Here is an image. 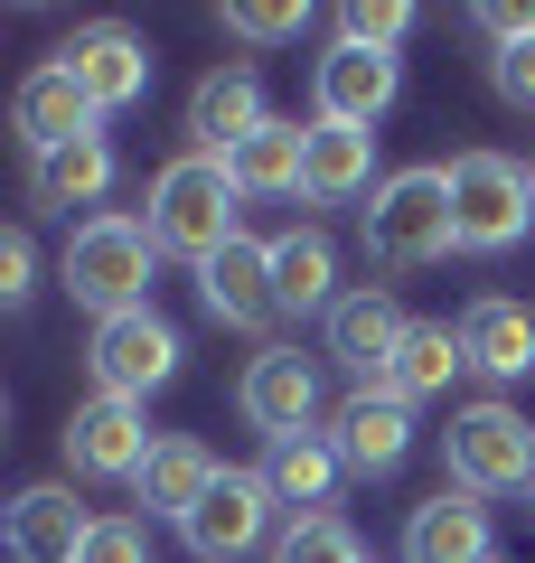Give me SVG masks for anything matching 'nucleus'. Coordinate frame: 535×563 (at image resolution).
<instances>
[{"label": "nucleus", "instance_id": "obj_1", "mask_svg": "<svg viewBox=\"0 0 535 563\" xmlns=\"http://www.w3.org/2000/svg\"><path fill=\"white\" fill-rule=\"evenodd\" d=\"M236 207H244L236 169L207 161V151H178V161L151 179V217H141V225H151L160 254H178V263H217L226 244H236Z\"/></svg>", "mask_w": 535, "mask_h": 563}, {"label": "nucleus", "instance_id": "obj_2", "mask_svg": "<svg viewBox=\"0 0 535 563\" xmlns=\"http://www.w3.org/2000/svg\"><path fill=\"white\" fill-rule=\"evenodd\" d=\"M151 225L141 217H85L66 235V291H76L95 320H122V310H151Z\"/></svg>", "mask_w": 535, "mask_h": 563}, {"label": "nucleus", "instance_id": "obj_3", "mask_svg": "<svg viewBox=\"0 0 535 563\" xmlns=\"http://www.w3.org/2000/svg\"><path fill=\"white\" fill-rule=\"evenodd\" d=\"M460 244V217H451V169H395L367 207V254L385 273H414V263H441Z\"/></svg>", "mask_w": 535, "mask_h": 563}, {"label": "nucleus", "instance_id": "obj_4", "mask_svg": "<svg viewBox=\"0 0 535 563\" xmlns=\"http://www.w3.org/2000/svg\"><path fill=\"white\" fill-rule=\"evenodd\" d=\"M441 451H451V479L470 488V498H498V488H535V422L516 413V404H460L451 432H441Z\"/></svg>", "mask_w": 535, "mask_h": 563}, {"label": "nucleus", "instance_id": "obj_5", "mask_svg": "<svg viewBox=\"0 0 535 563\" xmlns=\"http://www.w3.org/2000/svg\"><path fill=\"white\" fill-rule=\"evenodd\" d=\"M451 217H460V254H507L535 217V179L507 151H460L451 161Z\"/></svg>", "mask_w": 535, "mask_h": 563}, {"label": "nucleus", "instance_id": "obj_6", "mask_svg": "<svg viewBox=\"0 0 535 563\" xmlns=\"http://www.w3.org/2000/svg\"><path fill=\"white\" fill-rule=\"evenodd\" d=\"M273 507L282 498H273L263 470H217V488L178 517V536H188V554H198V563H236V554H254V544H263Z\"/></svg>", "mask_w": 535, "mask_h": 563}, {"label": "nucleus", "instance_id": "obj_7", "mask_svg": "<svg viewBox=\"0 0 535 563\" xmlns=\"http://www.w3.org/2000/svg\"><path fill=\"white\" fill-rule=\"evenodd\" d=\"M85 366H95V395L141 404L151 385H170V366H178V329L160 320V310H122V320H95V347H85Z\"/></svg>", "mask_w": 535, "mask_h": 563}, {"label": "nucleus", "instance_id": "obj_8", "mask_svg": "<svg viewBox=\"0 0 535 563\" xmlns=\"http://www.w3.org/2000/svg\"><path fill=\"white\" fill-rule=\"evenodd\" d=\"M151 442H160L151 413L122 404V395H95V404L66 413V470H76V479H141Z\"/></svg>", "mask_w": 535, "mask_h": 563}, {"label": "nucleus", "instance_id": "obj_9", "mask_svg": "<svg viewBox=\"0 0 535 563\" xmlns=\"http://www.w3.org/2000/svg\"><path fill=\"white\" fill-rule=\"evenodd\" d=\"M236 404H244V422H254V432H273V442H301V432L319 422V366L301 357V347H263V357L244 366Z\"/></svg>", "mask_w": 535, "mask_h": 563}, {"label": "nucleus", "instance_id": "obj_10", "mask_svg": "<svg viewBox=\"0 0 535 563\" xmlns=\"http://www.w3.org/2000/svg\"><path fill=\"white\" fill-rule=\"evenodd\" d=\"M57 66L85 85V103H95V113H122V103L151 95V47H141L132 29H113V20L76 29V38L57 47Z\"/></svg>", "mask_w": 535, "mask_h": 563}, {"label": "nucleus", "instance_id": "obj_11", "mask_svg": "<svg viewBox=\"0 0 535 563\" xmlns=\"http://www.w3.org/2000/svg\"><path fill=\"white\" fill-rule=\"evenodd\" d=\"M404 329H414V320L395 310V291H385V282H357V291H338V310H329V357L348 366V376L385 385V366H395Z\"/></svg>", "mask_w": 535, "mask_h": 563}, {"label": "nucleus", "instance_id": "obj_12", "mask_svg": "<svg viewBox=\"0 0 535 563\" xmlns=\"http://www.w3.org/2000/svg\"><path fill=\"white\" fill-rule=\"evenodd\" d=\"M404 66L385 57V47H348L338 38L329 57L310 66V95H319V122H357V132H376V113L395 103Z\"/></svg>", "mask_w": 535, "mask_h": 563}, {"label": "nucleus", "instance_id": "obj_13", "mask_svg": "<svg viewBox=\"0 0 535 563\" xmlns=\"http://www.w3.org/2000/svg\"><path fill=\"white\" fill-rule=\"evenodd\" d=\"M263 122H273V113H263V76H254V66H217V76H198V95H188V151L236 161Z\"/></svg>", "mask_w": 535, "mask_h": 563}, {"label": "nucleus", "instance_id": "obj_14", "mask_svg": "<svg viewBox=\"0 0 535 563\" xmlns=\"http://www.w3.org/2000/svg\"><path fill=\"white\" fill-rule=\"evenodd\" d=\"M95 122H103V113L85 103V85L66 76L57 57H47V66H29V76H20V95H10V132L29 141V161H47V151H66V141H85Z\"/></svg>", "mask_w": 535, "mask_h": 563}, {"label": "nucleus", "instance_id": "obj_15", "mask_svg": "<svg viewBox=\"0 0 535 563\" xmlns=\"http://www.w3.org/2000/svg\"><path fill=\"white\" fill-rule=\"evenodd\" d=\"M404 563H498V526L470 488H441L404 517Z\"/></svg>", "mask_w": 535, "mask_h": 563}, {"label": "nucleus", "instance_id": "obj_16", "mask_svg": "<svg viewBox=\"0 0 535 563\" xmlns=\"http://www.w3.org/2000/svg\"><path fill=\"white\" fill-rule=\"evenodd\" d=\"M0 536H10V563H76L85 536H95V517L76 507V488H20L10 498V517H0Z\"/></svg>", "mask_w": 535, "mask_h": 563}, {"label": "nucleus", "instance_id": "obj_17", "mask_svg": "<svg viewBox=\"0 0 535 563\" xmlns=\"http://www.w3.org/2000/svg\"><path fill=\"white\" fill-rule=\"evenodd\" d=\"M329 442H338V461L348 470H395L404 451H414V404L404 395H385V385H357L348 404H338V422H329Z\"/></svg>", "mask_w": 535, "mask_h": 563}, {"label": "nucleus", "instance_id": "obj_18", "mask_svg": "<svg viewBox=\"0 0 535 563\" xmlns=\"http://www.w3.org/2000/svg\"><path fill=\"white\" fill-rule=\"evenodd\" d=\"M376 179V132H357V122H310V141H301V198L319 207H348L367 198Z\"/></svg>", "mask_w": 535, "mask_h": 563}, {"label": "nucleus", "instance_id": "obj_19", "mask_svg": "<svg viewBox=\"0 0 535 563\" xmlns=\"http://www.w3.org/2000/svg\"><path fill=\"white\" fill-rule=\"evenodd\" d=\"M198 291H207V310H217L226 329H263V320H282V301H273V244H226L217 263H198Z\"/></svg>", "mask_w": 535, "mask_h": 563}, {"label": "nucleus", "instance_id": "obj_20", "mask_svg": "<svg viewBox=\"0 0 535 563\" xmlns=\"http://www.w3.org/2000/svg\"><path fill=\"white\" fill-rule=\"evenodd\" d=\"M141 507H160V517H188V507H198L207 498V488H217V451H207L198 442V432H160V442H151V461H141Z\"/></svg>", "mask_w": 535, "mask_h": 563}, {"label": "nucleus", "instance_id": "obj_21", "mask_svg": "<svg viewBox=\"0 0 535 563\" xmlns=\"http://www.w3.org/2000/svg\"><path fill=\"white\" fill-rule=\"evenodd\" d=\"M273 301H282V320H329L338 310V254H329V235L319 225H301V235H282L273 244Z\"/></svg>", "mask_w": 535, "mask_h": 563}, {"label": "nucleus", "instance_id": "obj_22", "mask_svg": "<svg viewBox=\"0 0 535 563\" xmlns=\"http://www.w3.org/2000/svg\"><path fill=\"white\" fill-rule=\"evenodd\" d=\"M460 347H470L479 376L507 385V376H526V366H535V320L516 301H470V310H460Z\"/></svg>", "mask_w": 535, "mask_h": 563}, {"label": "nucleus", "instance_id": "obj_23", "mask_svg": "<svg viewBox=\"0 0 535 563\" xmlns=\"http://www.w3.org/2000/svg\"><path fill=\"white\" fill-rule=\"evenodd\" d=\"M460 366H470L460 329H451V320H414V329H404V347H395V366H385V395L423 404V395H441V385H451Z\"/></svg>", "mask_w": 535, "mask_h": 563}, {"label": "nucleus", "instance_id": "obj_24", "mask_svg": "<svg viewBox=\"0 0 535 563\" xmlns=\"http://www.w3.org/2000/svg\"><path fill=\"white\" fill-rule=\"evenodd\" d=\"M338 442L329 432H301V442H273V461H263V479H273V498L292 507V517H319L329 507V488H338Z\"/></svg>", "mask_w": 535, "mask_h": 563}, {"label": "nucleus", "instance_id": "obj_25", "mask_svg": "<svg viewBox=\"0 0 535 563\" xmlns=\"http://www.w3.org/2000/svg\"><path fill=\"white\" fill-rule=\"evenodd\" d=\"M301 141H310L301 122H263L236 161H226L236 188H244V198H301Z\"/></svg>", "mask_w": 535, "mask_h": 563}, {"label": "nucleus", "instance_id": "obj_26", "mask_svg": "<svg viewBox=\"0 0 535 563\" xmlns=\"http://www.w3.org/2000/svg\"><path fill=\"white\" fill-rule=\"evenodd\" d=\"M103 188H113V141L103 132H85V141H66V151L39 161V198L47 207H95Z\"/></svg>", "mask_w": 535, "mask_h": 563}, {"label": "nucleus", "instance_id": "obj_27", "mask_svg": "<svg viewBox=\"0 0 535 563\" xmlns=\"http://www.w3.org/2000/svg\"><path fill=\"white\" fill-rule=\"evenodd\" d=\"M273 563H367V544H357V526L348 517H292L282 526V544H273Z\"/></svg>", "mask_w": 535, "mask_h": 563}, {"label": "nucleus", "instance_id": "obj_28", "mask_svg": "<svg viewBox=\"0 0 535 563\" xmlns=\"http://www.w3.org/2000/svg\"><path fill=\"white\" fill-rule=\"evenodd\" d=\"M310 29V10L301 0H226V38H254V47H282Z\"/></svg>", "mask_w": 535, "mask_h": 563}, {"label": "nucleus", "instance_id": "obj_29", "mask_svg": "<svg viewBox=\"0 0 535 563\" xmlns=\"http://www.w3.org/2000/svg\"><path fill=\"white\" fill-rule=\"evenodd\" d=\"M404 29H414L404 0H348V10H338V38H348V47H385V57H395Z\"/></svg>", "mask_w": 535, "mask_h": 563}, {"label": "nucleus", "instance_id": "obj_30", "mask_svg": "<svg viewBox=\"0 0 535 563\" xmlns=\"http://www.w3.org/2000/svg\"><path fill=\"white\" fill-rule=\"evenodd\" d=\"M76 563H151V536H141L132 517H95V536H85Z\"/></svg>", "mask_w": 535, "mask_h": 563}, {"label": "nucleus", "instance_id": "obj_31", "mask_svg": "<svg viewBox=\"0 0 535 563\" xmlns=\"http://www.w3.org/2000/svg\"><path fill=\"white\" fill-rule=\"evenodd\" d=\"M489 76H498V95H507V103H535V38H507L489 57Z\"/></svg>", "mask_w": 535, "mask_h": 563}, {"label": "nucleus", "instance_id": "obj_32", "mask_svg": "<svg viewBox=\"0 0 535 563\" xmlns=\"http://www.w3.org/2000/svg\"><path fill=\"white\" fill-rule=\"evenodd\" d=\"M29 273H39V244L10 225V235H0V301H29Z\"/></svg>", "mask_w": 535, "mask_h": 563}, {"label": "nucleus", "instance_id": "obj_33", "mask_svg": "<svg viewBox=\"0 0 535 563\" xmlns=\"http://www.w3.org/2000/svg\"><path fill=\"white\" fill-rule=\"evenodd\" d=\"M479 29H489L498 47H507V38H535V0H489V10H479Z\"/></svg>", "mask_w": 535, "mask_h": 563}, {"label": "nucleus", "instance_id": "obj_34", "mask_svg": "<svg viewBox=\"0 0 535 563\" xmlns=\"http://www.w3.org/2000/svg\"><path fill=\"white\" fill-rule=\"evenodd\" d=\"M526 179H535V161H526Z\"/></svg>", "mask_w": 535, "mask_h": 563}]
</instances>
